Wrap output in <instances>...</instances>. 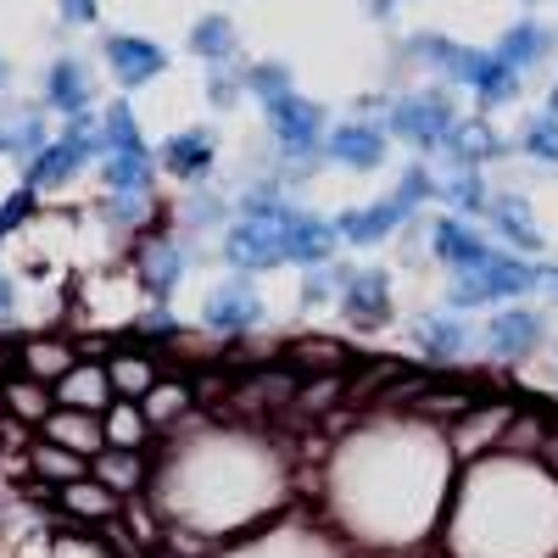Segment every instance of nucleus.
<instances>
[{"label":"nucleus","mask_w":558,"mask_h":558,"mask_svg":"<svg viewBox=\"0 0 558 558\" xmlns=\"http://www.w3.org/2000/svg\"><path fill=\"white\" fill-rule=\"evenodd\" d=\"M542 296L558 307V263H542Z\"/></svg>","instance_id":"nucleus-43"},{"label":"nucleus","mask_w":558,"mask_h":558,"mask_svg":"<svg viewBox=\"0 0 558 558\" xmlns=\"http://www.w3.org/2000/svg\"><path fill=\"white\" fill-rule=\"evenodd\" d=\"M151 151H118V157H101V179L112 196H151Z\"/></svg>","instance_id":"nucleus-22"},{"label":"nucleus","mask_w":558,"mask_h":558,"mask_svg":"<svg viewBox=\"0 0 558 558\" xmlns=\"http://www.w3.org/2000/svg\"><path fill=\"white\" fill-rule=\"evenodd\" d=\"M486 223L502 235V246H508V252H520V257H536V252L547 246L542 223H536V207H531L520 191H502V196H492Z\"/></svg>","instance_id":"nucleus-15"},{"label":"nucleus","mask_w":558,"mask_h":558,"mask_svg":"<svg viewBox=\"0 0 558 558\" xmlns=\"http://www.w3.org/2000/svg\"><path fill=\"white\" fill-rule=\"evenodd\" d=\"M235 51H241V34L223 12H207L196 28H191V57H202L207 68H235Z\"/></svg>","instance_id":"nucleus-21"},{"label":"nucleus","mask_w":558,"mask_h":558,"mask_svg":"<svg viewBox=\"0 0 558 558\" xmlns=\"http://www.w3.org/2000/svg\"><path fill=\"white\" fill-rule=\"evenodd\" d=\"M408 341L425 352V357H441V363H458L463 352H470L475 341H481V330L475 324H463V313H418L413 324H408Z\"/></svg>","instance_id":"nucleus-13"},{"label":"nucleus","mask_w":558,"mask_h":558,"mask_svg":"<svg viewBox=\"0 0 558 558\" xmlns=\"http://www.w3.org/2000/svg\"><path fill=\"white\" fill-rule=\"evenodd\" d=\"M62 502L73 508V514H84V520H107L118 497H112L107 486H96V481H68V486H62Z\"/></svg>","instance_id":"nucleus-30"},{"label":"nucleus","mask_w":558,"mask_h":558,"mask_svg":"<svg viewBox=\"0 0 558 558\" xmlns=\"http://www.w3.org/2000/svg\"><path fill=\"white\" fill-rule=\"evenodd\" d=\"M107 386H112V375H101V368H73V375H62L57 397L62 402H78V408H101L107 402Z\"/></svg>","instance_id":"nucleus-29"},{"label":"nucleus","mask_w":558,"mask_h":558,"mask_svg":"<svg viewBox=\"0 0 558 558\" xmlns=\"http://www.w3.org/2000/svg\"><path fill=\"white\" fill-rule=\"evenodd\" d=\"M263 123H268V140H274V151L296 162V173H307L313 157H324V107L307 101V96H279L263 107Z\"/></svg>","instance_id":"nucleus-3"},{"label":"nucleus","mask_w":558,"mask_h":558,"mask_svg":"<svg viewBox=\"0 0 558 558\" xmlns=\"http://www.w3.org/2000/svg\"><path fill=\"white\" fill-rule=\"evenodd\" d=\"M547 112H553V118H558V84H553V96H547Z\"/></svg>","instance_id":"nucleus-45"},{"label":"nucleus","mask_w":558,"mask_h":558,"mask_svg":"<svg viewBox=\"0 0 558 558\" xmlns=\"http://www.w3.org/2000/svg\"><path fill=\"white\" fill-rule=\"evenodd\" d=\"M542 341H547V318H542L536 307H525V302H508V307H497V313L481 324V347H486L492 357H502V363L531 357Z\"/></svg>","instance_id":"nucleus-6"},{"label":"nucleus","mask_w":558,"mask_h":558,"mask_svg":"<svg viewBox=\"0 0 558 558\" xmlns=\"http://www.w3.org/2000/svg\"><path fill=\"white\" fill-rule=\"evenodd\" d=\"M28 207H34V191H12V202L0 207V235H12V229L28 218Z\"/></svg>","instance_id":"nucleus-37"},{"label":"nucleus","mask_w":558,"mask_h":558,"mask_svg":"<svg viewBox=\"0 0 558 558\" xmlns=\"http://www.w3.org/2000/svg\"><path fill=\"white\" fill-rule=\"evenodd\" d=\"M296 213V207H291ZM286 213V218H291ZM286 218H235L223 223V263L235 274H263V268H279L286 263Z\"/></svg>","instance_id":"nucleus-5"},{"label":"nucleus","mask_w":558,"mask_h":558,"mask_svg":"<svg viewBox=\"0 0 558 558\" xmlns=\"http://www.w3.org/2000/svg\"><path fill=\"white\" fill-rule=\"evenodd\" d=\"M246 96V73H235V68H207V101L218 107V112H229Z\"/></svg>","instance_id":"nucleus-31"},{"label":"nucleus","mask_w":558,"mask_h":558,"mask_svg":"<svg viewBox=\"0 0 558 558\" xmlns=\"http://www.w3.org/2000/svg\"><path fill=\"white\" fill-rule=\"evenodd\" d=\"M112 386L118 391H129V397H140V391H157V375H151V363H140V357H118L112 363Z\"/></svg>","instance_id":"nucleus-32"},{"label":"nucleus","mask_w":558,"mask_h":558,"mask_svg":"<svg viewBox=\"0 0 558 558\" xmlns=\"http://www.w3.org/2000/svg\"><path fill=\"white\" fill-rule=\"evenodd\" d=\"M386 157H391L386 123L352 118V123H336L330 134H324V162H336V168H347V173H375Z\"/></svg>","instance_id":"nucleus-7"},{"label":"nucleus","mask_w":558,"mask_h":558,"mask_svg":"<svg viewBox=\"0 0 558 558\" xmlns=\"http://www.w3.org/2000/svg\"><path fill=\"white\" fill-rule=\"evenodd\" d=\"M89 157H101V123L96 118H68V129L28 162V191H51V184H68Z\"/></svg>","instance_id":"nucleus-4"},{"label":"nucleus","mask_w":558,"mask_h":558,"mask_svg":"<svg viewBox=\"0 0 558 558\" xmlns=\"http://www.w3.org/2000/svg\"><path fill=\"white\" fill-rule=\"evenodd\" d=\"M547 51H553V28H542V23H531V17H520V23H508L502 28V39H497V57L514 68L520 78L536 68V62H547Z\"/></svg>","instance_id":"nucleus-20"},{"label":"nucleus","mask_w":558,"mask_h":558,"mask_svg":"<svg viewBox=\"0 0 558 558\" xmlns=\"http://www.w3.org/2000/svg\"><path fill=\"white\" fill-rule=\"evenodd\" d=\"M397 7H402V0H363V12L375 17V23H391V17H397Z\"/></svg>","instance_id":"nucleus-42"},{"label":"nucleus","mask_w":558,"mask_h":558,"mask_svg":"<svg viewBox=\"0 0 558 558\" xmlns=\"http://www.w3.org/2000/svg\"><path fill=\"white\" fill-rule=\"evenodd\" d=\"M492 252H497V246L481 235V229H475L470 218H458V213L430 218V257H436V263H447L452 274H470V268H481Z\"/></svg>","instance_id":"nucleus-11"},{"label":"nucleus","mask_w":558,"mask_h":558,"mask_svg":"<svg viewBox=\"0 0 558 558\" xmlns=\"http://www.w3.org/2000/svg\"><path fill=\"white\" fill-rule=\"evenodd\" d=\"M341 313L357 336H375L391 324V274L386 268H352V279L341 286Z\"/></svg>","instance_id":"nucleus-9"},{"label":"nucleus","mask_w":558,"mask_h":558,"mask_svg":"<svg viewBox=\"0 0 558 558\" xmlns=\"http://www.w3.org/2000/svg\"><path fill=\"white\" fill-rule=\"evenodd\" d=\"M118 151H146V134H140L129 101H112L101 112V157H118Z\"/></svg>","instance_id":"nucleus-24"},{"label":"nucleus","mask_w":558,"mask_h":558,"mask_svg":"<svg viewBox=\"0 0 558 558\" xmlns=\"http://www.w3.org/2000/svg\"><path fill=\"white\" fill-rule=\"evenodd\" d=\"M45 107L62 118H84L89 112V73L78 57H57L51 73H45Z\"/></svg>","instance_id":"nucleus-19"},{"label":"nucleus","mask_w":558,"mask_h":558,"mask_svg":"<svg viewBox=\"0 0 558 558\" xmlns=\"http://www.w3.org/2000/svg\"><path fill=\"white\" fill-rule=\"evenodd\" d=\"M134 330H140V336H151V341H173V336H179V324H173V313H168V307H151L146 318L134 324Z\"/></svg>","instance_id":"nucleus-36"},{"label":"nucleus","mask_w":558,"mask_h":558,"mask_svg":"<svg viewBox=\"0 0 558 558\" xmlns=\"http://www.w3.org/2000/svg\"><path fill=\"white\" fill-rule=\"evenodd\" d=\"M531 291H542V263H531V257H520V252H492L481 268L447 279V307H452V313L508 307V302H525Z\"/></svg>","instance_id":"nucleus-1"},{"label":"nucleus","mask_w":558,"mask_h":558,"mask_svg":"<svg viewBox=\"0 0 558 558\" xmlns=\"http://www.w3.org/2000/svg\"><path fill=\"white\" fill-rule=\"evenodd\" d=\"M101 17V0H62V23H73V28H89Z\"/></svg>","instance_id":"nucleus-38"},{"label":"nucleus","mask_w":558,"mask_h":558,"mask_svg":"<svg viewBox=\"0 0 558 558\" xmlns=\"http://www.w3.org/2000/svg\"><path fill=\"white\" fill-rule=\"evenodd\" d=\"M101 475H107L112 486H134V481H140V463H134V452H118V447H112V452L101 458Z\"/></svg>","instance_id":"nucleus-35"},{"label":"nucleus","mask_w":558,"mask_h":558,"mask_svg":"<svg viewBox=\"0 0 558 558\" xmlns=\"http://www.w3.org/2000/svg\"><path fill=\"white\" fill-rule=\"evenodd\" d=\"M146 213H151V196H112V202H107V218L123 223V229L146 223Z\"/></svg>","instance_id":"nucleus-34"},{"label":"nucleus","mask_w":558,"mask_h":558,"mask_svg":"<svg viewBox=\"0 0 558 558\" xmlns=\"http://www.w3.org/2000/svg\"><path fill=\"white\" fill-rule=\"evenodd\" d=\"M441 202H447V213H458V218L486 213V207H492V191H486L481 168H447V179H441Z\"/></svg>","instance_id":"nucleus-23"},{"label":"nucleus","mask_w":558,"mask_h":558,"mask_svg":"<svg viewBox=\"0 0 558 558\" xmlns=\"http://www.w3.org/2000/svg\"><path fill=\"white\" fill-rule=\"evenodd\" d=\"M436 196H441L436 168H430V162H408V168H402V179H397V202H402L408 213H418V207L436 202Z\"/></svg>","instance_id":"nucleus-28"},{"label":"nucleus","mask_w":558,"mask_h":558,"mask_svg":"<svg viewBox=\"0 0 558 558\" xmlns=\"http://www.w3.org/2000/svg\"><path fill=\"white\" fill-rule=\"evenodd\" d=\"M184 268H191V257H184L179 241H168V235H146V241H140V286H146V296L157 307L179 291Z\"/></svg>","instance_id":"nucleus-16"},{"label":"nucleus","mask_w":558,"mask_h":558,"mask_svg":"<svg viewBox=\"0 0 558 558\" xmlns=\"http://www.w3.org/2000/svg\"><path fill=\"white\" fill-rule=\"evenodd\" d=\"M51 430H57V436H68V441H78V447H96V441L107 436V430H89V425H78V418H62V413H57V425H51Z\"/></svg>","instance_id":"nucleus-39"},{"label":"nucleus","mask_w":558,"mask_h":558,"mask_svg":"<svg viewBox=\"0 0 558 558\" xmlns=\"http://www.w3.org/2000/svg\"><path fill=\"white\" fill-rule=\"evenodd\" d=\"M520 151L542 168H558V118L553 112H536L525 129H520Z\"/></svg>","instance_id":"nucleus-27"},{"label":"nucleus","mask_w":558,"mask_h":558,"mask_svg":"<svg viewBox=\"0 0 558 558\" xmlns=\"http://www.w3.org/2000/svg\"><path fill=\"white\" fill-rule=\"evenodd\" d=\"M402 223H413V213H408L397 196H386V202H368V207H347V213H336V235H341V246L368 252V246H386Z\"/></svg>","instance_id":"nucleus-10"},{"label":"nucleus","mask_w":558,"mask_h":558,"mask_svg":"<svg viewBox=\"0 0 558 558\" xmlns=\"http://www.w3.org/2000/svg\"><path fill=\"white\" fill-rule=\"evenodd\" d=\"M140 436H146V418H140V413H134V408H129V402H123V408H112V413H107V441H112V447H118V452H129V447H134V441H140Z\"/></svg>","instance_id":"nucleus-33"},{"label":"nucleus","mask_w":558,"mask_h":558,"mask_svg":"<svg viewBox=\"0 0 558 558\" xmlns=\"http://www.w3.org/2000/svg\"><path fill=\"white\" fill-rule=\"evenodd\" d=\"M12 307H17V286H12V274L0 268V318H12Z\"/></svg>","instance_id":"nucleus-41"},{"label":"nucleus","mask_w":558,"mask_h":558,"mask_svg":"<svg viewBox=\"0 0 558 558\" xmlns=\"http://www.w3.org/2000/svg\"><path fill=\"white\" fill-rule=\"evenodd\" d=\"M447 168H486L497 157H508V140L486 123V118H458L452 134H447V146H441Z\"/></svg>","instance_id":"nucleus-17"},{"label":"nucleus","mask_w":558,"mask_h":558,"mask_svg":"<svg viewBox=\"0 0 558 558\" xmlns=\"http://www.w3.org/2000/svg\"><path fill=\"white\" fill-rule=\"evenodd\" d=\"M525 7H536V0H525Z\"/></svg>","instance_id":"nucleus-46"},{"label":"nucleus","mask_w":558,"mask_h":558,"mask_svg":"<svg viewBox=\"0 0 558 558\" xmlns=\"http://www.w3.org/2000/svg\"><path fill=\"white\" fill-rule=\"evenodd\" d=\"M101 51H107V68H112V78L123 89H146L151 78L168 73V51L157 39H146V34H112Z\"/></svg>","instance_id":"nucleus-12"},{"label":"nucleus","mask_w":558,"mask_h":558,"mask_svg":"<svg viewBox=\"0 0 558 558\" xmlns=\"http://www.w3.org/2000/svg\"><path fill=\"white\" fill-rule=\"evenodd\" d=\"M520 73L508 68L497 51H492V62H486V73H481V84H475V101H481V112H497V107H514L520 101Z\"/></svg>","instance_id":"nucleus-25"},{"label":"nucleus","mask_w":558,"mask_h":558,"mask_svg":"<svg viewBox=\"0 0 558 558\" xmlns=\"http://www.w3.org/2000/svg\"><path fill=\"white\" fill-rule=\"evenodd\" d=\"M7 84H12V68H7V57H0V96H7Z\"/></svg>","instance_id":"nucleus-44"},{"label":"nucleus","mask_w":558,"mask_h":558,"mask_svg":"<svg viewBox=\"0 0 558 558\" xmlns=\"http://www.w3.org/2000/svg\"><path fill=\"white\" fill-rule=\"evenodd\" d=\"M341 252V235H336V218H318L307 207H296L286 218V263L296 268H324V263H336Z\"/></svg>","instance_id":"nucleus-14"},{"label":"nucleus","mask_w":558,"mask_h":558,"mask_svg":"<svg viewBox=\"0 0 558 558\" xmlns=\"http://www.w3.org/2000/svg\"><path fill=\"white\" fill-rule=\"evenodd\" d=\"M218 162V134L213 129H179L168 146H162V168L173 173V179H207V168Z\"/></svg>","instance_id":"nucleus-18"},{"label":"nucleus","mask_w":558,"mask_h":558,"mask_svg":"<svg viewBox=\"0 0 558 558\" xmlns=\"http://www.w3.org/2000/svg\"><path fill=\"white\" fill-rule=\"evenodd\" d=\"M202 324L213 336H252L257 324H263V296H257V286H252V274H235V279H223V286L207 296V307H202Z\"/></svg>","instance_id":"nucleus-8"},{"label":"nucleus","mask_w":558,"mask_h":558,"mask_svg":"<svg viewBox=\"0 0 558 558\" xmlns=\"http://www.w3.org/2000/svg\"><path fill=\"white\" fill-rule=\"evenodd\" d=\"M184 213H191V223H196V229H207V223H223V202H218V196H196V202L184 207Z\"/></svg>","instance_id":"nucleus-40"},{"label":"nucleus","mask_w":558,"mask_h":558,"mask_svg":"<svg viewBox=\"0 0 558 558\" xmlns=\"http://www.w3.org/2000/svg\"><path fill=\"white\" fill-rule=\"evenodd\" d=\"M291 84H296V78H291V62H279V57L246 68V96H257L263 107L279 101V96H291Z\"/></svg>","instance_id":"nucleus-26"},{"label":"nucleus","mask_w":558,"mask_h":558,"mask_svg":"<svg viewBox=\"0 0 558 558\" xmlns=\"http://www.w3.org/2000/svg\"><path fill=\"white\" fill-rule=\"evenodd\" d=\"M452 123H458V107H452L447 89H408V96H397L386 107V134L413 146L418 157H436L447 146Z\"/></svg>","instance_id":"nucleus-2"}]
</instances>
